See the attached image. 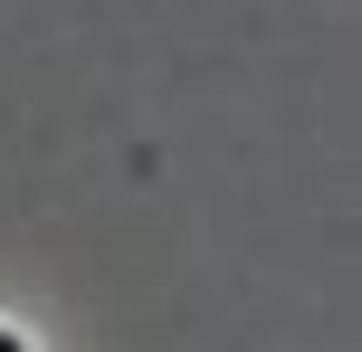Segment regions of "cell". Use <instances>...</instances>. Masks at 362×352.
<instances>
[{
	"mask_svg": "<svg viewBox=\"0 0 362 352\" xmlns=\"http://www.w3.org/2000/svg\"><path fill=\"white\" fill-rule=\"evenodd\" d=\"M0 352H19V343H10V334H0Z\"/></svg>",
	"mask_w": 362,
	"mask_h": 352,
	"instance_id": "cell-1",
	"label": "cell"
}]
</instances>
